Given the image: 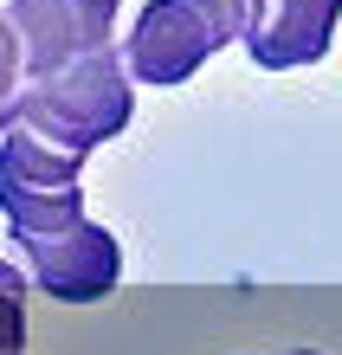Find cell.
I'll list each match as a JSON object with an SVG mask.
<instances>
[{
	"label": "cell",
	"instance_id": "cell-6",
	"mask_svg": "<svg viewBox=\"0 0 342 355\" xmlns=\"http://www.w3.org/2000/svg\"><path fill=\"white\" fill-rule=\"evenodd\" d=\"M336 19H342V0H265L259 26L239 46L259 71H297L336 46Z\"/></svg>",
	"mask_w": 342,
	"mask_h": 355
},
{
	"label": "cell",
	"instance_id": "cell-5",
	"mask_svg": "<svg viewBox=\"0 0 342 355\" xmlns=\"http://www.w3.org/2000/svg\"><path fill=\"white\" fill-rule=\"evenodd\" d=\"M0 19L19 39V78H39V71L71 65L78 52L110 46L117 0H7Z\"/></svg>",
	"mask_w": 342,
	"mask_h": 355
},
{
	"label": "cell",
	"instance_id": "cell-2",
	"mask_svg": "<svg viewBox=\"0 0 342 355\" xmlns=\"http://www.w3.org/2000/svg\"><path fill=\"white\" fill-rule=\"evenodd\" d=\"M265 0H148L136 13V33L123 46V65L130 78L155 91H175L187 85L213 52L239 46V39L259 26Z\"/></svg>",
	"mask_w": 342,
	"mask_h": 355
},
{
	"label": "cell",
	"instance_id": "cell-9",
	"mask_svg": "<svg viewBox=\"0 0 342 355\" xmlns=\"http://www.w3.org/2000/svg\"><path fill=\"white\" fill-rule=\"evenodd\" d=\"M277 355H316V349H277Z\"/></svg>",
	"mask_w": 342,
	"mask_h": 355
},
{
	"label": "cell",
	"instance_id": "cell-7",
	"mask_svg": "<svg viewBox=\"0 0 342 355\" xmlns=\"http://www.w3.org/2000/svg\"><path fill=\"white\" fill-rule=\"evenodd\" d=\"M26 349V271L0 259V355Z\"/></svg>",
	"mask_w": 342,
	"mask_h": 355
},
{
	"label": "cell",
	"instance_id": "cell-1",
	"mask_svg": "<svg viewBox=\"0 0 342 355\" xmlns=\"http://www.w3.org/2000/svg\"><path fill=\"white\" fill-rule=\"evenodd\" d=\"M136 116V91H130V65H123L117 46L78 52L71 65L19 78V97L7 110V130H26L52 149L91 155L97 142H110L130 130Z\"/></svg>",
	"mask_w": 342,
	"mask_h": 355
},
{
	"label": "cell",
	"instance_id": "cell-8",
	"mask_svg": "<svg viewBox=\"0 0 342 355\" xmlns=\"http://www.w3.org/2000/svg\"><path fill=\"white\" fill-rule=\"evenodd\" d=\"M13 97H19V39H13L7 19H0V130H7Z\"/></svg>",
	"mask_w": 342,
	"mask_h": 355
},
{
	"label": "cell",
	"instance_id": "cell-4",
	"mask_svg": "<svg viewBox=\"0 0 342 355\" xmlns=\"http://www.w3.org/2000/svg\"><path fill=\"white\" fill-rule=\"evenodd\" d=\"M13 245L26 252L33 284L46 291V297H58V304H97V297H110L117 278H123V245H117L110 226H97L91 214L52 226V233H26Z\"/></svg>",
	"mask_w": 342,
	"mask_h": 355
},
{
	"label": "cell",
	"instance_id": "cell-3",
	"mask_svg": "<svg viewBox=\"0 0 342 355\" xmlns=\"http://www.w3.org/2000/svg\"><path fill=\"white\" fill-rule=\"evenodd\" d=\"M84 155L52 149L26 130H0V214H7V233H52L84 214Z\"/></svg>",
	"mask_w": 342,
	"mask_h": 355
}]
</instances>
